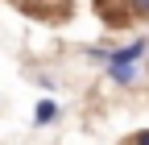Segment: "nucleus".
I'll list each match as a JSON object with an SVG mask.
<instances>
[{
  "mask_svg": "<svg viewBox=\"0 0 149 145\" xmlns=\"http://www.w3.org/2000/svg\"><path fill=\"white\" fill-rule=\"evenodd\" d=\"M104 75L112 87H137L145 70H141V62H104Z\"/></svg>",
  "mask_w": 149,
  "mask_h": 145,
  "instance_id": "nucleus-1",
  "label": "nucleus"
},
{
  "mask_svg": "<svg viewBox=\"0 0 149 145\" xmlns=\"http://www.w3.org/2000/svg\"><path fill=\"white\" fill-rule=\"evenodd\" d=\"M124 145H149V129H141V133H133V137H124Z\"/></svg>",
  "mask_w": 149,
  "mask_h": 145,
  "instance_id": "nucleus-6",
  "label": "nucleus"
},
{
  "mask_svg": "<svg viewBox=\"0 0 149 145\" xmlns=\"http://www.w3.org/2000/svg\"><path fill=\"white\" fill-rule=\"evenodd\" d=\"M145 54H149V38L141 33V38L128 42V46H112V50H108V62H141Z\"/></svg>",
  "mask_w": 149,
  "mask_h": 145,
  "instance_id": "nucleus-2",
  "label": "nucleus"
},
{
  "mask_svg": "<svg viewBox=\"0 0 149 145\" xmlns=\"http://www.w3.org/2000/svg\"><path fill=\"white\" fill-rule=\"evenodd\" d=\"M108 50H112V46H87L83 58H87V62H108Z\"/></svg>",
  "mask_w": 149,
  "mask_h": 145,
  "instance_id": "nucleus-5",
  "label": "nucleus"
},
{
  "mask_svg": "<svg viewBox=\"0 0 149 145\" xmlns=\"http://www.w3.org/2000/svg\"><path fill=\"white\" fill-rule=\"evenodd\" d=\"M62 116V108H58V100H37V108H33V124H37V129H46V124H54V120H58Z\"/></svg>",
  "mask_w": 149,
  "mask_h": 145,
  "instance_id": "nucleus-3",
  "label": "nucleus"
},
{
  "mask_svg": "<svg viewBox=\"0 0 149 145\" xmlns=\"http://www.w3.org/2000/svg\"><path fill=\"white\" fill-rule=\"evenodd\" d=\"M128 17H137V21H149V0H124Z\"/></svg>",
  "mask_w": 149,
  "mask_h": 145,
  "instance_id": "nucleus-4",
  "label": "nucleus"
}]
</instances>
